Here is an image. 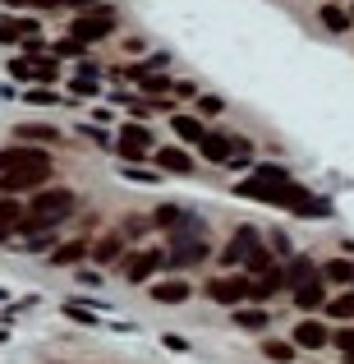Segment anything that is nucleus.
<instances>
[{"instance_id":"nucleus-13","label":"nucleus","mask_w":354,"mask_h":364,"mask_svg":"<svg viewBox=\"0 0 354 364\" xmlns=\"http://www.w3.org/2000/svg\"><path fill=\"white\" fill-rule=\"evenodd\" d=\"M258 240V231H253V226H239V231H235V240L231 245H226V254H221V263H244V254H248V245H253Z\"/></svg>"},{"instance_id":"nucleus-10","label":"nucleus","mask_w":354,"mask_h":364,"mask_svg":"<svg viewBox=\"0 0 354 364\" xmlns=\"http://www.w3.org/2000/svg\"><path fill=\"white\" fill-rule=\"evenodd\" d=\"M157 263H161V254H152V249H143V254H129V263H124V277H129V282H148V277L157 272Z\"/></svg>"},{"instance_id":"nucleus-2","label":"nucleus","mask_w":354,"mask_h":364,"mask_svg":"<svg viewBox=\"0 0 354 364\" xmlns=\"http://www.w3.org/2000/svg\"><path fill=\"white\" fill-rule=\"evenodd\" d=\"M207 300L212 304H239V300H267V295L248 277H212L207 282Z\"/></svg>"},{"instance_id":"nucleus-27","label":"nucleus","mask_w":354,"mask_h":364,"mask_svg":"<svg viewBox=\"0 0 354 364\" xmlns=\"http://www.w3.org/2000/svg\"><path fill=\"white\" fill-rule=\"evenodd\" d=\"M322 277H331V282H354V267L345 263V258H331V263L322 267Z\"/></svg>"},{"instance_id":"nucleus-35","label":"nucleus","mask_w":354,"mask_h":364,"mask_svg":"<svg viewBox=\"0 0 354 364\" xmlns=\"http://www.w3.org/2000/svg\"><path fill=\"white\" fill-rule=\"evenodd\" d=\"M345 364H354V355H350V360H345Z\"/></svg>"},{"instance_id":"nucleus-5","label":"nucleus","mask_w":354,"mask_h":364,"mask_svg":"<svg viewBox=\"0 0 354 364\" xmlns=\"http://www.w3.org/2000/svg\"><path fill=\"white\" fill-rule=\"evenodd\" d=\"M152 148H157V143H152V134L143 129V124H124L120 129V157L124 161H143Z\"/></svg>"},{"instance_id":"nucleus-22","label":"nucleus","mask_w":354,"mask_h":364,"mask_svg":"<svg viewBox=\"0 0 354 364\" xmlns=\"http://www.w3.org/2000/svg\"><path fill=\"white\" fill-rule=\"evenodd\" d=\"M120 249H124V235H111V240H101L97 249H92V258L106 267V263H116V258H120Z\"/></svg>"},{"instance_id":"nucleus-23","label":"nucleus","mask_w":354,"mask_h":364,"mask_svg":"<svg viewBox=\"0 0 354 364\" xmlns=\"http://www.w3.org/2000/svg\"><path fill=\"white\" fill-rule=\"evenodd\" d=\"M235 323H239L244 332H262V328H267V314H262V309H235Z\"/></svg>"},{"instance_id":"nucleus-3","label":"nucleus","mask_w":354,"mask_h":364,"mask_svg":"<svg viewBox=\"0 0 354 364\" xmlns=\"http://www.w3.org/2000/svg\"><path fill=\"white\" fill-rule=\"evenodd\" d=\"M116 33V14L111 9H92V14H79L70 28V37H79V42H101V37Z\"/></svg>"},{"instance_id":"nucleus-21","label":"nucleus","mask_w":354,"mask_h":364,"mask_svg":"<svg viewBox=\"0 0 354 364\" xmlns=\"http://www.w3.org/2000/svg\"><path fill=\"white\" fill-rule=\"evenodd\" d=\"M14 222H23V208L9 203V198H0V240H5V235L14 231Z\"/></svg>"},{"instance_id":"nucleus-24","label":"nucleus","mask_w":354,"mask_h":364,"mask_svg":"<svg viewBox=\"0 0 354 364\" xmlns=\"http://www.w3.org/2000/svg\"><path fill=\"white\" fill-rule=\"evenodd\" d=\"M322 23H327L331 33H345V28H350V14L341 5H322Z\"/></svg>"},{"instance_id":"nucleus-18","label":"nucleus","mask_w":354,"mask_h":364,"mask_svg":"<svg viewBox=\"0 0 354 364\" xmlns=\"http://www.w3.org/2000/svg\"><path fill=\"white\" fill-rule=\"evenodd\" d=\"M309 277H318V267H313V258H290V267H285V286H304Z\"/></svg>"},{"instance_id":"nucleus-34","label":"nucleus","mask_w":354,"mask_h":364,"mask_svg":"<svg viewBox=\"0 0 354 364\" xmlns=\"http://www.w3.org/2000/svg\"><path fill=\"white\" fill-rule=\"evenodd\" d=\"M37 5H42V9H55V5H65V0H37Z\"/></svg>"},{"instance_id":"nucleus-8","label":"nucleus","mask_w":354,"mask_h":364,"mask_svg":"<svg viewBox=\"0 0 354 364\" xmlns=\"http://www.w3.org/2000/svg\"><path fill=\"white\" fill-rule=\"evenodd\" d=\"M290 295H294V304H299V309H318V304L327 300V277H322V272H318V277H309V282L294 286Z\"/></svg>"},{"instance_id":"nucleus-19","label":"nucleus","mask_w":354,"mask_h":364,"mask_svg":"<svg viewBox=\"0 0 354 364\" xmlns=\"http://www.w3.org/2000/svg\"><path fill=\"white\" fill-rule=\"evenodd\" d=\"M170 124H175V139H184V143H203V134H207L198 116H175Z\"/></svg>"},{"instance_id":"nucleus-20","label":"nucleus","mask_w":354,"mask_h":364,"mask_svg":"<svg viewBox=\"0 0 354 364\" xmlns=\"http://www.w3.org/2000/svg\"><path fill=\"white\" fill-rule=\"evenodd\" d=\"M244 263H248V272H258V277H262L267 267H272V254H267V249H262V240H253V245H248Z\"/></svg>"},{"instance_id":"nucleus-14","label":"nucleus","mask_w":354,"mask_h":364,"mask_svg":"<svg viewBox=\"0 0 354 364\" xmlns=\"http://www.w3.org/2000/svg\"><path fill=\"white\" fill-rule=\"evenodd\" d=\"M14 139H23V143H60V129H51V124H33V120H23L14 129Z\"/></svg>"},{"instance_id":"nucleus-17","label":"nucleus","mask_w":354,"mask_h":364,"mask_svg":"<svg viewBox=\"0 0 354 364\" xmlns=\"http://www.w3.org/2000/svg\"><path fill=\"white\" fill-rule=\"evenodd\" d=\"M129 79L138 83L143 92H166V88H170V79H166V74H157V70H143V65H138V70H129Z\"/></svg>"},{"instance_id":"nucleus-7","label":"nucleus","mask_w":354,"mask_h":364,"mask_svg":"<svg viewBox=\"0 0 354 364\" xmlns=\"http://www.w3.org/2000/svg\"><path fill=\"white\" fill-rule=\"evenodd\" d=\"M203 258H207V245L179 231V235H175V249H170V258H166V263H170V267H179V263H184V267H194V263H203Z\"/></svg>"},{"instance_id":"nucleus-15","label":"nucleus","mask_w":354,"mask_h":364,"mask_svg":"<svg viewBox=\"0 0 354 364\" xmlns=\"http://www.w3.org/2000/svg\"><path fill=\"white\" fill-rule=\"evenodd\" d=\"M152 152H157L161 171H175V176H189V166H194V161H189V152H184V148H152Z\"/></svg>"},{"instance_id":"nucleus-32","label":"nucleus","mask_w":354,"mask_h":364,"mask_svg":"<svg viewBox=\"0 0 354 364\" xmlns=\"http://www.w3.org/2000/svg\"><path fill=\"white\" fill-rule=\"evenodd\" d=\"M55 51H60V55H83V42H79V37H70V42H60Z\"/></svg>"},{"instance_id":"nucleus-16","label":"nucleus","mask_w":354,"mask_h":364,"mask_svg":"<svg viewBox=\"0 0 354 364\" xmlns=\"http://www.w3.org/2000/svg\"><path fill=\"white\" fill-rule=\"evenodd\" d=\"M152 300H157V304H184L189 286L184 282H157V286H152Z\"/></svg>"},{"instance_id":"nucleus-12","label":"nucleus","mask_w":354,"mask_h":364,"mask_svg":"<svg viewBox=\"0 0 354 364\" xmlns=\"http://www.w3.org/2000/svg\"><path fill=\"white\" fill-rule=\"evenodd\" d=\"M198 148H203L207 161H216V166H221V161H231L235 139H226V134H203V143H198Z\"/></svg>"},{"instance_id":"nucleus-25","label":"nucleus","mask_w":354,"mask_h":364,"mask_svg":"<svg viewBox=\"0 0 354 364\" xmlns=\"http://www.w3.org/2000/svg\"><path fill=\"white\" fill-rule=\"evenodd\" d=\"M79 258H83V245L74 240V245H60V249H55L51 263H55V267H70V263H79Z\"/></svg>"},{"instance_id":"nucleus-29","label":"nucleus","mask_w":354,"mask_h":364,"mask_svg":"<svg viewBox=\"0 0 354 364\" xmlns=\"http://www.w3.org/2000/svg\"><path fill=\"white\" fill-rule=\"evenodd\" d=\"M33 79L37 83H55V79H60V74H55V60H37L33 65Z\"/></svg>"},{"instance_id":"nucleus-9","label":"nucleus","mask_w":354,"mask_h":364,"mask_svg":"<svg viewBox=\"0 0 354 364\" xmlns=\"http://www.w3.org/2000/svg\"><path fill=\"white\" fill-rule=\"evenodd\" d=\"M152 226H161V231H189L194 226V213H184V208H175V203H166V208H157L152 213Z\"/></svg>"},{"instance_id":"nucleus-36","label":"nucleus","mask_w":354,"mask_h":364,"mask_svg":"<svg viewBox=\"0 0 354 364\" xmlns=\"http://www.w3.org/2000/svg\"><path fill=\"white\" fill-rule=\"evenodd\" d=\"M350 14H354V5H350Z\"/></svg>"},{"instance_id":"nucleus-28","label":"nucleus","mask_w":354,"mask_h":364,"mask_svg":"<svg viewBox=\"0 0 354 364\" xmlns=\"http://www.w3.org/2000/svg\"><path fill=\"white\" fill-rule=\"evenodd\" d=\"M262 355H267V360H276V364H290V360H294V346H285V341H267Z\"/></svg>"},{"instance_id":"nucleus-33","label":"nucleus","mask_w":354,"mask_h":364,"mask_svg":"<svg viewBox=\"0 0 354 364\" xmlns=\"http://www.w3.org/2000/svg\"><path fill=\"white\" fill-rule=\"evenodd\" d=\"M70 5L79 9V14H88V9H92V5H101V0H70Z\"/></svg>"},{"instance_id":"nucleus-1","label":"nucleus","mask_w":354,"mask_h":364,"mask_svg":"<svg viewBox=\"0 0 354 364\" xmlns=\"http://www.w3.org/2000/svg\"><path fill=\"white\" fill-rule=\"evenodd\" d=\"M74 213V194L70 189H37L33 194V203H28V213H23V231L33 235V231H51L55 222H65V217Z\"/></svg>"},{"instance_id":"nucleus-6","label":"nucleus","mask_w":354,"mask_h":364,"mask_svg":"<svg viewBox=\"0 0 354 364\" xmlns=\"http://www.w3.org/2000/svg\"><path fill=\"white\" fill-rule=\"evenodd\" d=\"M23 166H51V157L42 148H5L0 152V176L5 171H23Z\"/></svg>"},{"instance_id":"nucleus-30","label":"nucleus","mask_w":354,"mask_h":364,"mask_svg":"<svg viewBox=\"0 0 354 364\" xmlns=\"http://www.w3.org/2000/svg\"><path fill=\"white\" fill-rule=\"evenodd\" d=\"M198 111H203V116H221L226 102H221V97H198Z\"/></svg>"},{"instance_id":"nucleus-11","label":"nucleus","mask_w":354,"mask_h":364,"mask_svg":"<svg viewBox=\"0 0 354 364\" xmlns=\"http://www.w3.org/2000/svg\"><path fill=\"white\" fill-rule=\"evenodd\" d=\"M294 346H309V350L327 346V323H318V318H304L299 328H294Z\"/></svg>"},{"instance_id":"nucleus-4","label":"nucleus","mask_w":354,"mask_h":364,"mask_svg":"<svg viewBox=\"0 0 354 364\" xmlns=\"http://www.w3.org/2000/svg\"><path fill=\"white\" fill-rule=\"evenodd\" d=\"M46 176H51V166H23V171H5L0 176V194H23V189L33 185H46Z\"/></svg>"},{"instance_id":"nucleus-31","label":"nucleus","mask_w":354,"mask_h":364,"mask_svg":"<svg viewBox=\"0 0 354 364\" xmlns=\"http://www.w3.org/2000/svg\"><path fill=\"white\" fill-rule=\"evenodd\" d=\"M336 346L345 350V355H354V328H345V332H336Z\"/></svg>"},{"instance_id":"nucleus-26","label":"nucleus","mask_w":354,"mask_h":364,"mask_svg":"<svg viewBox=\"0 0 354 364\" xmlns=\"http://www.w3.org/2000/svg\"><path fill=\"white\" fill-rule=\"evenodd\" d=\"M327 314H331V318H354V291H345V295H336V300L327 304Z\"/></svg>"}]
</instances>
